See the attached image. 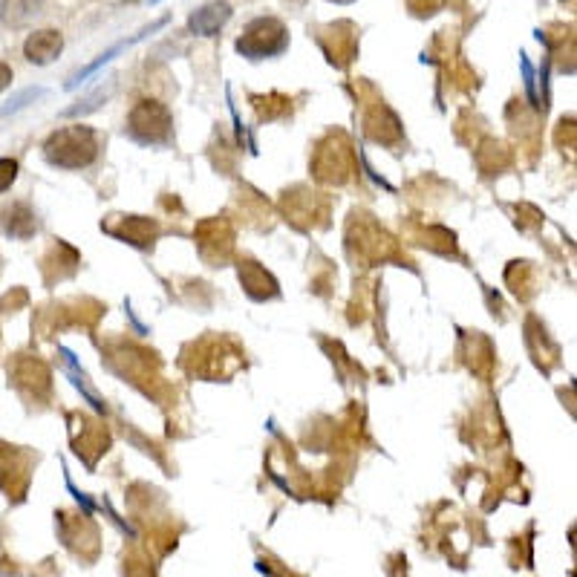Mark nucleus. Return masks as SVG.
Segmentation results:
<instances>
[{
  "label": "nucleus",
  "mask_w": 577,
  "mask_h": 577,
  "mask_svg": "<svg viewBox=\"0 0 577 577\" xmlns=\"http://www.w3.org/2000/svg\"><path fill=\"white\" fill-rule=\"evenodd\" d=\"M130 3H159V0H130Z\"/></svg>",
  "instance_id": "ddd939ff"
},
{
  "label": "nucleus",
  "mask_w": 577,
  "mask_h": 577,
  "mask_svg": "<svg viewBox=\"0 0 577 577\" xmlns=\"http://www.w3.org/2000/svg\"><path fill=\"white\" fill-rule=\"evenodd\" d=\"M64 50V38H61V32H55V29H38V32H32L29 38H26L24 44V55L29 64H38V67H47L52 64L58 55Z\"/></svg>",
  "instance_id": "39448f33"
},
{
  "label": "nucleus",
  "mask_w": 577,
  "mask_h": 577,
  "mask_svg": "<svg viewBox=\"0 0 577 577\" xmlns=\"http://www.w3.org/2000/svg\"><path fill=\"white\" fill-rule=\"evenodd\" d=\"M520 67H523V76H526V90H528V99L534 107H540V96H537V78H534V67L528 64L526 55H520Z\"/></svg>",
  "instance_id": "9b49d317"
},
{
  "label": "nucleus",
  "mask_w": 577,
  "mask_h": 577,
  "mask_svg": "<svg viewBox=\"0 0 577 577\" xmlns=\"http://www.w3.org/2000/svg\"><path fill=\"white\" fill-rule=\"evenodd\" d=\"M44 96V90L41 87H29L24 93H18V96H12V99L6 101L3 107H0V119H6V116H12V113H18V110H24L26 104H32L35 99H41Z\"/></svg>",
  "instance_id": "1a4fd4ad"
},
{
  "label": "nucleus",
  "mask_w": 577,
  "mask_h": 577,
  "mask_svg": "<svg viewBox=\"0 0 577 577\" xmlns=\"http://www.w3.org/2000/svg\"><path fill=\"white\" fill-rule=\"evenodd\" d=\"M228 21H231V3H226V0H211V3L200 6V9L188 18V29H191V35L214 38Z\"/></svg>",
  "instance_id": "20e7f679"
},
{
  "label": "nucleus",
  "mask_w": 577,
  "mask_h": 577,
  "mask_svg": "<svg viewBox=\"0 0 577 577\" xmlns=\"http://www.w3.org/2000/svg\"><path fill=\"white\" fill-rule=\"evenodd\" d=\"M0 228L6 231V237L12 240H29L35 237L38 231V223H35V214L32 208L24 205V202H12L0 211Z\"/></svg>",
  "instance_id": "423d86ee"
},
{
  "label": "nucleus",
  "mask_w": 577,
  "mask_h": 577,
  "mask_svg": "<svg viewBox=\"0 0 577 577\" xmlns=\"http://www.w3.org/2000/svg\"><path fill=\"white\" fill-rule=\"evenodd\" d=\"M332 3H352V0H332Z\"/></svg>",
  "instance_id": "4468645a"
},
{
  "label": "nucleus",
  "mask_w": 577,
  "mask_h": 577,
  "mask_svg": "<svg viewBox=\"0 0 577 577\" xmlns=\"http://www.w3.org/2000/svg\"><path fill=\"white\" fill-rule=\"evenodd\" d=\"M12 84V67L0 61V90H6Z\"/></svg>",
  "instance_id": "f8f14e48"
},
{
  "label": "nucleus",
  "mask_w": 577,
  "mask_h": 577,
  "mask_svg": "<svg viewBox=\"0 0 577 577\" xmlns=\"http://www.w3.org/2000/svg\"><path fill=\"white\" fill-rule=\"evenodd\" d=\"M127 133L136 145L145 148H162L174 139V116L165 104L159 101H139L130 110Z\"/></svg>",
  "instance_id": "f03ea898"
},
{
  "label": "nucleus",
  "mask_w": 577,
  "mask_h": 577,
  "mask_svg": "<svg viewBox=\"0 0 577 577\" xmlns=\"http://www.w3.org/2000/svg\"><path fill=\"white\" fill-rule=\"evenodd\" d=\"M18 179V162L15 159H0V194L9 191Z\"/></svg>",
  "instance_id": "9d476101"
},
{
  "label": "nucleus",
  "mask_w": 577,
  "mask_h": 577,
  "mask_svg": "<svg viewBox=\"0 0 577 577\" xmlns=\"http://www.w3.org/2000/svg\"><path fill=\"white\" fill-rule=\"evenodd\" d=\"M99 156V136L93 127L73 125L55 130L44 142V159L61 171H81L90 168Z\"/></svg>",
  "instance_id": "f257e3e1"
},
{
  "label": "nucleus",
  "mask_w": 577,
  "mask_h": 577,
  "mask_svg": "<svg viewBox=\"0 0 577 577\" xmlns=\"http://www.w3.org/2000/svg\"><path fill=\"white\" fill-rule=\"evenodd\" d=\"M165 24H168V18H162V21H156V24L148 26V29H142V32H139V35H133L130 41H122V44H116V47H110V50H107V52H101V55H99V58H96V61H93V64H87L84 70H78L76 76H73V78H70V81H67V90H76V87H78V84H81V81H87V78H90V76H96V73H99L101 67H104V64H110V61H113V58H116L119 52L127 50V47H130V44H136V41H142L145 35H151V32H156V29H162V26H165Z\"/></svg>",
  "instance_id": "6e6552de"
},
{
  "label": "nucleus",
  "mask_w": 577,
  "mask_h": 577,
  "mask_svg": "<svg viewBox=\"0 0 577 577\" xmlns=\"http://www.w3.org/2000/svg\"><path fill=\"white\" fill-rule=\"evenodd\" d=\"M47 0H0V24L9 29L29 26L38 15H44Z\"/></svg>",
  "instance_id": "0eeeda50"
},
{
  "label": "nucleus",
  "mask_w": 577,
  "mask_h": 577,
  "mask_svg": "<svg viewBox=\"0 0 577 577\" xmlns=\"http://www.w3.org/2000/svg\"><path fill=\"white\" fill-rule=\"evenodd\" d=\"M286 50H289V29L277 18H257L237 38V52L249 61L277 58Z\"/></svg>",
  "instance_id": "7ed1b4c3"
}]
</instances>
